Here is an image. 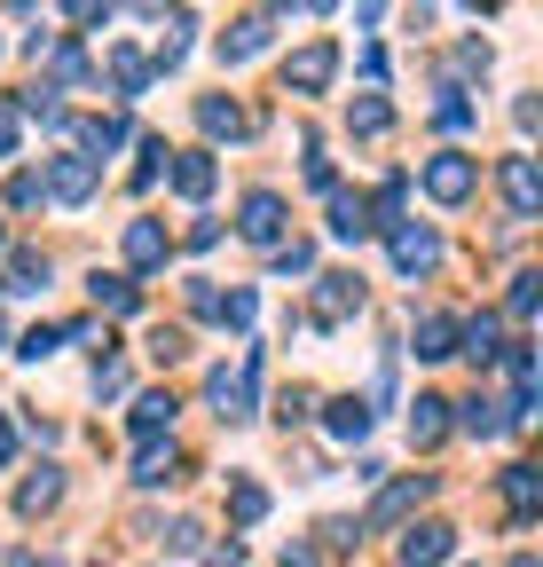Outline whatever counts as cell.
I'll return each mask as SVG.
<instances>
[{"instance_id": "obj_1", "label": "cell", "mask_w": 543, "mask_h": 567, "mask_svg": "<svg viewBox=\"0 0 543 567\" xmlns=\"http://www.w3.org/2000/svg\"><path fill=\"white\" fill-rule=\"evenodd\" d=\"M418 182H426V197H434V205H464L472 189H481V166H472L464 151H434Z\"/></svg>"}, {"instance_id": "obj_2", "label": "cell", "mask_w": 543, "mask_h": 567, "mask_svg": "<svg viewBox=\"0 0 543 567\" xmlns=\"http://www.w3.org/2000/svg\"><path fill=\"white\" fill-rule=\"evenodd\" d=\"M252 379H260V347H244V354H237V371H229V363L213 371V386H206V394H213V410H221L229 425H237V417H252Z\"/></svg>"}, {"instance_id": "obj_3", "label": "cell", "mask_w": 543, "mask_h": 567, "mask_svg": "<svg viewBox=\"0 0 543 567\" xmlns=\"http://www.w3.org/2000/svg\"><path fill=\"white\" fill-rule=\"evenodd\" d=\"M426 496H434V473H410V481H394V488L378 496V505L363 513V528H370V536H386V528H401V520H410V513L426 505Z\"/></svg>"}, {"instance_id": "obj_4", "label": "cell", "mask_w": 543, "mask_h": 567, "mask_svg": "<svg viewBox=\"0 0 543 567\" xmlns=\"http://www.w3.org/2000/svg\"><path fill=\"white\" fill-rule=\"evenodd\" d=\"M331 71H338V48H331V40H307V48L284 63V95H323Z\"/></svg>"}, {"instance_id": "obj_5", "label": "cell", "mask_w": 543, "mask_h": 567, "mask_svg": "<svg viewBox=\"0 0 543 567\" xmlns=\"http://www.w3.org/2000/svg\"><path fill=\"white\" fill-rule=\"evenodd\" d=\"M237 229H244V245H268V252H276V245H284V197H276V189H252L244 213H237Z\"/></svg>"}, {"instance_id": "obj_6", "label": "cell", "mask_w": 543, "mask_h": 567, "mask_svg": "<svg viewBox=\"0 0 543 567\" xmlns=\"http://www.w3.org/2000/svg\"><path fill=\"white\" fill-rule=\"evenodd\" d=\"M386 229H394L386 245H394V268H401V276H426V268L441 260V237H434L426 221H386Z\"/></svg>"}, {"instance_id": "obj_7", "label": "cell", "mask_w": 543, "mask_h": 567, "mask_svg": "<svg viewBox=\"0 0 543 567\" xmlns=\"http://www.w3.org/2000/svg\"><path fill=\"white\" fill-rule=\"evenodd\" d=\"M363 308V276H347V268H331L323 284H315V323L323 331H338V323H347Z\"/></svg>"}, {"instance_id": "obj_8", "label": "cell", "mask_w": 543, "mask_h": 567, "mask_svg": "<svg viewBox=\"0 0 543 567\" xmlns=\"http://www.w3.org/2000/svg\"><path fill=\"white\" fill-rule=\"evenodd\" d=\"M504 205H512V221H535V213H543V174H535L528 151L504 158Z\"/></svg>"}, {"instance_id": "obj_9", "label": "cell", "mask_w": 543, "mask_h": 567, "mask_svg": "<svg viewBox=\"0 0 543 567\" xmlns=\"http://www.w3.org/2000/svg\"><path fill=\"white\" fill-rule=\"evenodd\" d=\"M55 205H87L95 197V158H80V151H63L55 166H48V182H40Z\"/></svg>"}, {"instance_id": "obj_10", "label": "cell", "mask_w": 543, "mask_h": 567, "mask_svg": "<svg viewBox=\"0 0 543 567\" xmlns=\"http://www.w3.org/2000/svg\"><path fill=\"white\" fill-rule=\"evenodd\" d=\"M457 551V528L449 520H418L410 536H401V567H441Z\"/></svg>"}, {"instance_id": "obj_11", "label": "cell", "mask_w": 543, "mask_h": 567, "mask_svg": "<svg viewBox=\"0 0 543 567\" xmlns=\"http://www.w3.org/2000/svg\"><path fill=\"white\" fill-rule=\"evenodd\" d=\"M197 126H206L213 142H237V134H252L260 118H252L244 103H229V95H206V103H197Z\"/></svg>"}, {"instance_id": "obj_12", "label": "cell", "mask_w": 543, "mask_h": 567, "mask_svg": "<svg viewBox=\"0 0 543 567\" xmlns=\"http://www.w3.org/2000/svg\"><path fill=\"white\" fill-rule=\"evenodd\" d=\"M166 174H174V189L197 205V197H213V174H221V166H213V151H174Z\"/></svg>"}, {"instance_id": "obj_13", "label": "cell", "mask_w": 543, "mask_h": 567, "mask_svg": "<svg viewBox=\"0 0 543 567\" xmlns=\"http://www.w3.org/2000/svg\"><path fill=\"white\" fill-rule=\"evenodd\" d=\"M378 221H370V197H355V189H338L331 197V237L338 245H355V237H370Z\"/></svg>"}, {"instance_id": "obj_14", "label": "cell", "mask_w": 543, "mask_h": 567, "mask_svg": "<svg viewBox=\"0 0 543 567\" xmlns=\"http://www.w3.org/2000/svg\"><path fill=\"white\" fill-rule=\"evenodd\" d=\"M535 505H543V481H535V465H504V513L528 528V520H535Z\"/></svg>"}, {"instance_id": "obj_15", "label": "cell", "mask_w": 543, "mask_h": 567, "mask_svg": "<svg viewBox=\"0 0 543 567\" xmlns=\"http://www.w3.org/2000/svg\"><path fill=\"white\" fill-rule=\"evenodd\" d=\"M63 126L80 134V158H111L126 142V118H63Z\"/></svg>"}, {"instance_id": "obj_16", "label": "cell", "mask_w": 543, "mask_h": 567, "mask_svg": "<svg viewBox=\"0 0 543 567\" xmlns=\"http://www.w3.org/2000/svg\"><path fill=\"white\" fill-rule=\"evenodd\" d=\"M55 505H63V473H55V465H40V473L17 488V513H24V520H40V513H55Z\"/></svg>"}, {"instance_id": "obj_17", "label": "cell", "mask_w": 543, "mask_h": 567, "mask_svg": "<svg viewBox=\"0 0 543 567\" xmlns=\"http://www.w3.org/2000/svg\"><path fill=\"white\" fill-rule=\"evenodd\" d=\"M410 442H418V450L449 442V402H441V394H418V402H410Z\"/></svg>"}, {"instance_id": "obj_18", "label": "cell", "mask_w": 543, "mask_h": 567, "mask_svg": "<svg viewBox=\"0 0 543 567\" xmlns=\"http://www.w3.org/2000/svg\"><path fill=\"white\" fill-rule=\"evenodd\" d=\"M174 410H181V402H174L166 386H150L143 402H134V442H158L166 425H174Z\"/></svg>"}, {"instance_id": "obj_19", "label": "cell", "mask_w": 543, "mask_h": 567, "mask_svg": "<svg viewBox=\"0 0 543 567\" xmlns=\"http://www.w3.org/2000/svg\"><path fill=\"white\" fill-rule=\"evenodd\" d=\"M323 425H331V442H363V434H370V402H355V394H338V402L323 410Z\"/></svg>"}, {"instance_id": "obj_20", "label": "cell", "mask_w": 543, "mask_h": 567, "mask_svg": "<svg viewBox=\"0 0 543 567\" xmlns=\"http://www.w3.org/2000/svg\"><path fill=\"white\" fill-rule=\"evenodd\" d=\"M457 339H464V354H472V363H497V354H504V323H497V316H472V323H457Z\"/></svg>"}, {"instance_id": "obj_21", "label": "cell", "mask_w": 543, "mask_h": 567, "mask_svg": "<svg viewBox=\"0 0 543 567\" xmlns=\"http://www.w3.org/2000/svg\"><path fill=\"white\" fill-rule=\"evenodd\" d=\"M181 473H189V457H181V450L143 442V465H134V481H143V488H166V481H181Z\"/></svg>"}, {"instance_id": "obj_22", "label": "cell", "mask_w": 543, "mask_h": 567, "mask_svg": "<svg viewBox=\"0 0 543 567\" xmlns=\"http://www.w3.org/2000/svg\"><path fill=\"white\" fill-rule=\"evenodd\" d=\"M260 48H268V17H244V24L221 32V63H252Z\"/></svg>"}, {"instance_id": "obj_23", "label": "cell", "mask_w": 543, "mask_h": 567, "mask_svg": "<svg viewBox=\"0 0 543 567\" xmlns=\"http://www.w3.org/2000/svg\"><path fill=\"white\" fill-rule=\"evenodd\" d=\"M229 520H237V528H260V520H268V488H260V481H244V473L229 481Z\"/></svg>"}, {"instance_id": "obj_24", "label": "cell", "mask_w": 543, "mask_h": 567, "mask_svg": "<svg viewBox=\"0 0 543 567\" xmlns=\"http://www.w3.org/2000/svg\"><path fill=\"white\" fill-rule=\"evenodd\" d=\"M457 354V316H426L418 323V363H449Z\"/></svg>"}, {"instance_id": "obj_25", "label": "cell", "mask_w": 543, "mask_h": 567, "mask_svg": "<svg viewBox=\"0 0 543 567\" xmlns=\"http://www.w3.org/2000/svg\"><path fill=\"white\" fill-rule=\"evenodd\" d=\"M457 425H464V434H481V442H497V434H504V425H512V410H504V402H489V394H472Z\"/></svg>"}, {"instance_id": "obj_26", "label": "cell", "mask_w": 543, "mask_h": 567, "mask_svg": "<svg viewBox=\"0 0 543 567\" xmlns=\"http://www.w3.org/2000/svg\"><path fill=\"white\" fill-rule=\"evenodd\" d=\"M95 308L103 316H134V308H143V284H134V276H95Z\"/></svg>"}, {"instance_id": "obj_27", "label": "cell", "mask_w": 543, "mask_h": 567, "mask_svg": "<svg viewBox=\"0 0 543 567\" xmlns=\"http://www.w3.org/2000/svg\"><path fill=\"white\" fill-rule=\"evenodd\" d=\"M126 260L134 268H158L166 260V229L158 221H126Z\"/></svg>"}, {"instance_id": "obj_28", "label": "cell", "mask_w": 543, "mask_h": 567, "mask_svg": "<svg viewBox=\"0 0 543 567\" xmlns=\"http://www.w3.org/2000/svg\"><path fill=\"white\" fill-rule=\"evenodd\" d=\"M111 87H118V95H143V87H150V55L111 48Z\"/></svg>"}, {"instance_id": "obj_29", "label": "cell", "mask_w": 543, "mask_h": 567, "mask_svg": "<svg viewBox=\"0 0 543 567\" xmlns=\"http://www.w3.org/2000/svg\"><path fill=\"white\" fill-rule=\"evenodd\" d=\"M347 126H355V134H386V126H394V103H386V95H363V103L347 111Z\"/></svg>"}, {"instance_id": "obj_30", "label": "cell", "mask_w": 543, "mask_h": 567, "mask_svg": "<svg viewBox=\"0 0 543 567\" xmlns=\"http://www.w3.org/2000/svg\"><path fill=\"white\" fill-rule=\"evenodd\" d=\"M63 347V323H32L24 339H17V354H24V363H40V354H55Z\"/></svg>"}, {"instance_id": "obj_31", "label": "cell", "mask_w": 543, "mask_h": 567, "mask_svg": "<svg viewBox=\"0 0 543 567\" xmlns=\"http://www.w3.org/2000/svg\"><path fill=\"white\" fill-rule=\"evenodd\" d=\"M434 126H472V103H464V87H441V103H434Z\"/></svg>"}, {"instance_id": "obj_32", "label": "cell", "mask_w": 543, "mask_h": 567, "mask_svg": "<svg viewBox=\"0 0 543 567\" xmlns=\"http://www.w3.org/2000/svg\"><path fill=\"white\" fill-rule=\"evenodd\" d=\"M150 354H158V363H181V354H189V331H181V323H158V331H150Z\"/></svg>"}, {"instance_id": "obj_33", "label": "cell", "mask_w": 543, "mask_h": 567, "mask_svg": "<svg viewBox=\"0 0 543 567\" xmlns=\"http://www.w3.org/2000/svg\"><path fill=\"white\" fill-rule=\"evenodd\" d=\"M40 284H48V252H17V292H40Z\"/></svg>"}, {"instance_id": "obj_34", "label": "cell", "mask_w": 543, "mask_h": 567, "mask_svg": "<svg viewBox=\"0 0 543 567\" xmlns=\"http://www.w3.org/2000/svg\"><path fill=\"white\" fill-rule=\"evenodd\" d=\"M166 158H174V151H166V142H143V166H134V189H150V182L166 174Z\"/></svg>"}, {"instance_id": "obj_35", "label": "cell", "mask_w": 543, "mask_h": 567, "mask_svg": "<svg viewBox=\"0 0 543 567\" xmlns=\"http://www.w3.org/2000/svg\"><path fill=\"white\" fill-rule=\"evenodd\" d=\"M181 300H189V316H221V292H213L206 276H189V292H181Z\"/></svg>"}, {"instance_id": "obj_36", "label": "cell", "mask_w": 543, "mask_h": 567, "mask_svg": "<svg viewBox=\"0 0 543 567\" xmlns=\"http://www.w3.org/2000/svg\"><path fill=\"white\" fill-rule=\"evenodd\" d=\"M252 316H260V300H252V292H229V300H221V316H213V323H237V331H244V323H252Z\"/></svg>"}, {"instance_id": "obj_37", "label": "cell", "mask_w": 543, "mask_h": 567, "mask_svg": "<svg viewBox=\"0 0 543 567\" xmlns=\"http://www.w3.org/2000/svg\"><path fill=\"white\" fill-rule=\"evenodd\" d=\"M307 410H315V394H307V386H284V394H276V417H284V425H300Z\"/></svg>"}, {"instance_id": "obj_38", "label": "cell", "mask_w": 543, "mask_h": 567, "mask_svg": "<svg viewBox=\"0 0 543 567\" xmlns=\"http://www.w3.org/2000/svg\"><path fill=\"white\" fill-rule=\"evenodd\" d=\"M535 284H543V276H512V323L535 316Z\"/></svg>"}, {"instance_id": "obj_39", "label": "cell", "mask_w": 543, "mask_h": 567, "mask_svg": "<svg viewBox=\"0 0 543 567\" xmlns=\"http://www.w3.org/2000/svg\"><path fill=\"white\" fill-rule=\"evenodd\" d=\"M276 268H284V276H307V268H315V245H276Z\"/></svg>"}, {"instance_id": "obj_40", "label": "cell", "mask_w": 543, "mask_h": 567, "mask_svg": "<svg viewBox=\"0 0 543 567\" xmlns=\"http://www.w3.org/2000/svg\"><path fill=\"white\" fill-rule=\"evenodd\" d=\"M17 134H24V111H17V103H0V158L17 151Z\"/></svg>"}, {"instance_id": "obj_41", "label": "cell", "mask_w": 543, "mask_h": 567, "mask_svg": "<svg viewBox=\"0 0 543 567\" xmlns=\"http://www.w3.org/2000/svg\"><path fill=\"white\" fill-rule=\"evenodd\" d=\"M63 17H72V24H103L111 0H63Z\"/></svg>"}, {"instance_id": "obj_42", "label": "cell", "mask_w": 543, "mask_h": 567, "mask_svg": "<svg viewBox=\"0 0 543 567\" xmlns=\"http://www.w3.org/2000/svg\"><path fill=\"white\" fill-rule=\"evenodd\" d=\"M213 237H221V221H206V213H197V221H189V229H181V245H189V252H206V245H213Z\"/></svg>"}, {"instance_id": "obj_43", "label": "cell", "mask_w": 543, "mask_h": 567, "mask_svg": "<svg viewBox=\"0 0 543 567\" xmlns=\"http://www.w3.org/2000/svg\"><path fill=\"white\" fill-rule=\"evenodd\" d=\"M9 205H40V174H17L9 182Z\"/></svg>"}, {"instance_id": "obj_44", "label": "cell", "mask_w": 543, "mask_h": 567, "mask_svg": "<svg viewBox=\"0 0 543 567\" xmlns=\"http://www.w3.org/2000/svg\"><path fill=\"white\" fill-rule=\"evenodd\" d=\"M95 394H126V371L118 363H95Z\"/></svg>"}, {"instance_id": "obj_45", "label": "cell", "mask_w": 543, "mask_h": 567, "mask_svg": "<svg viewBox=\"0 0 543 567\" xmlns=\"http://www.w3.org/2000/svg\"><path fill=\"white\" fill-rule=\"evenodd\" d=\"M284 567H331V559H323L315 544H292V551H284Z\"/></svg>"}, {"instance_id": "obj_46", "label": "cell", "mask_w": 543, "mask_h": 567, "mask_svg": "<svg viewBox=\"0 0 543 567\" xmlns=\"http://www.w3.org/2000/svg\"><path fill=\"white\" fill-rule=\"evenodd\" d=\"M9 457H17V425H9V417H0V465H9Z\"/></svg>"}, {"instance_id": "obj_47", "label": "cell", "mask_w": 543, "mask_h": 567, "mask_svg": "<svg viewBox=\"0 0 543 567\" xmlns=\"http://www.w3.org/2000/svg\"><path fill=\"white\" fill-rule=\"evenodd\" d=\"M355 17H363V24H378V17H386V0H355Z\"/></svg>"}, {"instance_id": "obj_48", "label": "cell", "mask_w": 543, "mask_h": 567, "mask_svg": "<svg viewBox=\"0 0 543 567\" xmlns=\"http://www.w3.org/2000/svg\"><path fill=\"white\" fill-rule=\"evenodd\" d=\"M9 567H55V559H40V551H17V559H9Z\"/></svg>"}, {"instance_id": "obj_49", "label": "cell", "mask_w": 543, "mask_h": 567, "mask_svg": "<svg viewBox=\"0 0 543 567\" xmlns=\"http://www.w3.org/2000/svg\"><path fill=\"white\" fill-rule=\"evenodd\" d=\"M512 567H543V559H535V551H520V559H512Z\"/></svg>"}, {"instance_id": "obj_50", "label": "cell", "mask_w": 543, "mask_h": 567, "mask_svg": "<svg viewBox=\"0 0 543 567\" xmlns=\"http://www.w3.org/2000/svg\"><path fill=\"white\" fill-rule=\"evenodd\" d=\"M464 9H472V17H481V9H497V0H464Z\"/></svg>"}, {"instance_id": "obj_51", "label": "cell", "mask_w": 543, "mask_h": 567, "mask_svg": "<svg viewBox=\"0 0 543 567\" xmlns=\"http://www.w3.org/2000/svg\"><path fill=\"white\" fill-rule=\"evenodd\" d=\"M0 245H9V229H0Z\"/></svg>"}, {"instance_id": "obj_52", "label": "cell", "mask_w": 543, "mask_h": 567, "mask_svg": "<svg viewBox=\"0 0 543 567\" xmlns=\"http://www.w3.org/2000/svg\"><path fill=\"white\" fill-rule=\"evenodd\" d=\"M315 9H331V0H315Z\"/></svg>"}, {"instance_id": "obj_53", "label": "cell", "mask_w": 543, "mask_h": 567, "mask_svg": "<svg viewBox=\"0 0 543 567\" xmlns=\"http://www.w3.org/2000/svg\"><path fill=\"white\" fill-rule=\"evenodd\" d=\"M0 292H9V284H0Z\"/></svg>"}]
</instances>
